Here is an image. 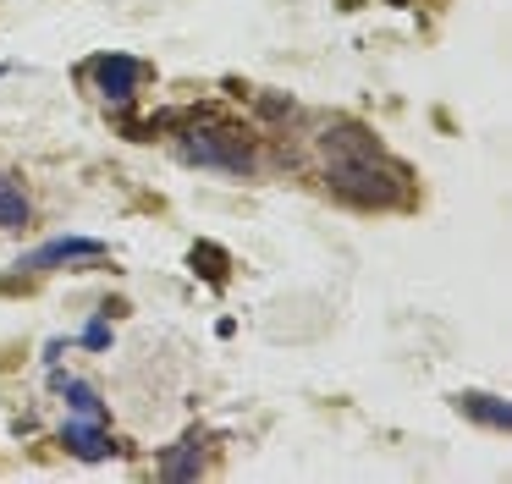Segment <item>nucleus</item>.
I'll use <instances>...</instances> for the list:
<instances>
[{"instance_id":"1","label":"nucleus","mask_w":512,"mask_h":484,"mask_svg":"<svg viewBox=\"0 0 512 484\" xmlns=\"http://www.w3.org/2000/svg\"><path fill=\"white\" fill-rule=\"evenodd\" d=\"M331 160V187L342 198H353V204L364 209H391L408 198V176L397 171V165L380 160V149H353V154H325Z\"/></svg>"},{"instance_id":"2","label":"nucleus","mask_w":512,"mask_h":484,"mask_svg":"<svg viewBox=\"0 0 512 484\" xmlns=\"http://www.w3.org/2000/svg\"><path fill=\"white\" fill-rule=\"evenodd\" d=\"M177 149L188 165H204V171H226V176H248L254 171V149L237 127H221V121H204V127L177 132Z\"/></svg>"},{"instance_id":"3","label":"nucleus","mask_w":512,"mask_h":484,"mask_svg":"<svg viewBox=\"0 0 512 484\" xmlns=\"http://www.w3.org/2000/svg\"><path fill=\"white\" fill-rule=\"evenodd\" d=\"M83 72H89V83H94V94H100V99H111V105H133V99H138V83L149 77V66L133 61V55L105 50V55H94Z\"/></svg>"},{"instance_id":"4","label":"nucleus","mask_w":512,"mask_h":484,"mask_svg":"<svg viewBox=\"0 0 512 484\" xmlns=\"http://www.w3.org/2000/svg\"><path fill=\"white\" fill-rule=\"evenodd\" d=\"M94 259H111V242H100V237H50L45 248L23 253V259H17V270L45 275V270H67V264H94Z\"/></svg>"},{"instance_id":"5","label":"nucleus","mask_w":512,"mask_h":484,"mask_svg":"<svg viewBox=\"0 0 512 484\" xmlns=\"http://www.w3.org/2000/svg\"><path fill=\"white\" fill-rule=\"evenodd\" d=\"M61 446L83 462H105L116 451V435L105 429V418H67L61 424Z\"/></svg>"},{"instance_id":"6","label":"nucleus","mask_w":512,"mask_h":484,"mask_svg":"<svg viewBox=\"0 0 512 484\" xmlns=\"http://www.w3.org/2000/svg\"><path fill=\"white\" fill-rule=\"evenodd\" d=\"M28 220H34V204H28L23 182L12 171H0V231H28Z\"/></svg>"},{"instance_id":"7","label":"nucleus","mask_w":512,"mask_h":484,"mask_svg":"<svg viewBox=\"0 0 512 484\" xmlns=\"http://www.w3.org/2000/svg\"><path fill=\"white\" fill-rule=\"evenodd\" d=\"M50 385L61 391V402L72 407V418H105V396L89 380H72V374H50Z\"/></svg>"},{"instance_id":"8","label":"nucleus","mask_w":512,"mask_h":484,"mask_svg":"<svg viewBox=\"0 0 512 484\" xmlns=\"http://www.w3.org/2000/svg\"><path fill=\"white\" fill-rule=\"evenodd\" d=\"M452 402L463 407L474 424H485V429H507V424H512V407L501 402V396H490V391H457Z\"/></svg>"},{"instance_id":"9","label":"nucleus","mask_w":512,"mask_h":484,"mask_svg":"<svg viewBox=\"0 0 512 484\" xmlns=\"http://www.w3.org/2000/svg\"><path fill=\"white\" fill-rule=\"evenodd\" d=\"M78 341H83V347H89V352H105V347H111V325H105V319L94 314L89 325H83V336H78Z\"/></svg>"},{"instance_id":"10","label":"nucleus","mask_w":512,"mask_h":484,"mask_svg":"<svg viewBox=\"0 0 512 484\" xmlns=\"http://www.w3.org/2000/svg\"><path fill=\"white\" fill-rule=\"evenodd\" d=\"M193 259H204V264H210V270H204L210 281H221V275H226V253H221V248H193Z\"/></svg>"}]
</instances>
